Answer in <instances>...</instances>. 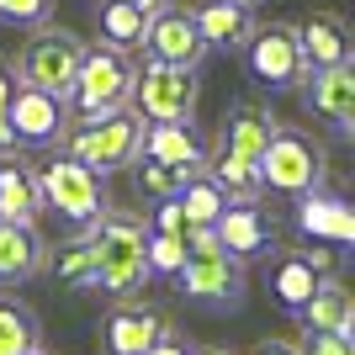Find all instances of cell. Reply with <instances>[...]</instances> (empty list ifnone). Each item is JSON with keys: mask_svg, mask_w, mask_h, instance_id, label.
Listing matches in <instances>:
<instances>
[{"mask_svg": "<svg viewBox=\"0 0 355 355\" xmlns=\"http://www.w3.org/2000/svg\"><path fill=\"white\" fill-rule=\"evenodd\" d=\"M148 223L133 212H101V223H90V292H101L106 302H122V297H138L154 270H148L144 254Z\"/></svg>", "mask_w": 355, "mask_h": 355, "instance_id": "6da1fadb", "label": "cell"}, {"mask_svg": "<svg viewBox=\"0 0 355 355\" xmlns=\"http://www.w3.org/2000/svg\"><path fill=\"white\" fill-rule=\"evenodd\" d=\"M170 282H175V292L186 297V302H196V308L234 313L239 302H244V260H234V254L223 250L212 228H191V234H186V260H180V270Z\"/></svg>", "mask_w": 355, "mask_h": 355, "instance_id": "7a4b0ae2", "label": "cell"}, {"mask_svg": "<svg viewBox=\"0 0 355 355\" xmlns=\"http://www.w3.org/2000/svg\"><path fill=\"white\" fill-rule=\"evenodd\" d=\"M59 144H64V154H74L80 164H90L106 180L112 170H128L138 159V148H144V117H138L133 106L106 112V117H69Z\"/></svg>", "mask_w": 355, "mask_h": 355, "instance_id": "3957f363", "label": "cell"}, {"mask_svg": "<svg viewBox=\"0 0 355 355\" xmlns=\"http://www.w3.org/2000/svg\"><path fill=\"white\" fill-rule=\"evenodd\" d=\"M37 196H43V212L69 223L74 234L101 223V212H106V180L90 164H80L74 154H64V148L48 164H37Z\"/></svg>", "mask_w": 355, "mask_h": 355, "instance_id": "277c9868", "label": "cell"}, {"mask_svg": "<svg viewBox=\"0 0 355 355\" xmlns=\"http://www.w3.org/2000/svg\"><path fill=\"white\" fill-rule=\"evenodd\" d=\"M133 96V59L112 43H85V59L74 69V85L64 96L69 117H106V112H122Z\"/></svg>", "mask_w": 355, "mask_h": 355, "instance_id": "5b68a950", "label": "cell"}, {"mask_svg": "<svg viewBox=\"0 0 355 355\" xmlns=\"http://www.w3.org/2000/svg\"><path fill=\"white\" fill-rule=\"evenodd\" d=\"M329 180V148L318 144L313 133L302 128H276L260 154V186L266 191H282V196H302L313 186H324Z\"/></svg>", "mask_w": 355, "mask_h": 355, "instance_id": "8992f818", "label": "cell"}, {"mask_svg": "<svg viewBox=\"0 0 355 355\" xmlns=\"http://www.w3.org/2000/svg\"><path fill=\"white\" fill-rule=\"evenodd\" d=\"M80 59H85L80 32L43 21V27H32V37L21 43V53H16L11 69H16V80H21V85H37V90H48V96H69Z\"/></svg>", "mask_w": 355, "mask_h": 355, "instance_id": "52a82bcc", "label": "cell"}, {"mask_svg": "<svg viewBox=\"0 0 355 355\" xmlns=\"http://www.w3.org/2000/svg\"><path fill=\"white\" fill-rule=\"evenodd\" d=\"M196 69H180V64H159V59H144L133 64V106L144 122H191L196 117Z\"/></svg>", "mask_w": 355, "mask_h": 355, "instance_id": "ba28073f", "label": "cell"}, {"mask_svg": "<svg viewBox=\"0 0 355 355\" xmlns=\"http://www.w3.org/2000/svg\"><path fill=\"white\" fill-rule=\"evenodd\" d=\"M244 69H250V80L260 90H270V96H286V90L302 85V74H308V64H302V48H297V21H254V32L244 37Z\"/></svg>", "mask_w": 355, "mask_h": 355, "instance_id": "9c48e42d", "label": "cell"}, {"mask_svg": "<svg viewBox=\"0 0 355 355\" xmlns=\"http://www.w3.org/2000/svg\"><path fill=\"white\" fill-rule=\"evenodd\" d=\"M138 48H144V59L180 64V69H202V59L212 53V48L202 43L196 21H191V6H175V0L154 6V16H148L144 43H138Z\"/></svg>", "mask_w": 355, "mask_h": 355, "instance_id": "30bf717a", "label": "cell"}, {"mask_svg": "<svg viewBox=\"0 0 355 355\" xmlns=\"http://www.w3.org/2000/svg\"><path fill=\"white\" fill-rule=\"evenodd\" d=\"M297 90H302V106L313 117H324L334 128V138H355V59L308 69Z\"/></svg>", "mask_w": 355, "mask_h": 355, "instance_id": "8fae6325", "label": "cell"}, {"mask_svg": "<svg viewBox=\"0 0 355 355\" xmlns=\"http://www.w3.org/2000/svg\"><path fill=\"white\" fill-rule=\"evenodd\" d=\"M64 128H69L64 96H48V90L16 80V90H11V144L16 148H48V144L64 138Z\"/></svg>", "mask_w": 355, "mask_h": 355, "instance_id": "7c38bea8", "label": "cell"}, {"mask_svg": "<svg viewBox=\"0 0 355 355\" xmlns=\"http://www.w3.org/2000/svg\"><path fill=\"white\" fill-rule=\"evenodd\" d=\"M170 334V318H164L154 302H138V297H122L112 302L101 318V350L106 355H144L154 340Z\"/></svg>", "mask_w": 355, "mask_h": 355, "instance_id": "4fadbf2b", "label": "cell"}, {"mask_svg": "<svg viewBox=\"0 0 355 355\" xmlns=\"http://www.w3.org/2000/svg\"><path fill=\"white\" fill-rule=\"evenodd\" d=\"M292 202H297V228L313 244H329V250H350L355 244V212L340 191H329V180L302 191V196H292Z\"/></svg>", "mask_w": 355, "mask_h": 355, "instance_id": "5bb4252c", "label": "cell"}, {"mask_svg": "<svg viewBox=\"0 0 355 355\" xmlns=\"http://www.w3.org/2000/svg\"><path fill=\"white\" fill-rule=\"evenodd\" d=\"M329 270H334V250H329V244H324V250H286L282 260L270 266L266 282H270V297H276L286 313H297L313 297L318 276H329Z\"/></svg>", "mask_w": 355, "mask_h": 355, "instance_id": "9a60e30c", "label": "cell"}, {"mask_svg": "<svg viewBox=\"0 0 355 355\" xmlns=\"http://www.w3.org/2000/svg\"><path fill=\"white\" fill-rule=\"evenodd\" d=\"M276 128H282V122H276V112H270L266 101H234L228 112H223V122H218L212 148H228V154H239V159L260 164V154H266V144H270Z\"/></svg>", "mask_w": 355, "mask_h": 355, "instance_id": "2e32d148", "label": "cell"}, {"mask_svg": "<svg viewBox=\"0 0 355 355\" xmlns=\"http://www.w3.org/2000/svg\"><path fill=\"white\" fill-rule=\"evenodd\" d=\"M212 234H218V244L234 260H260V254L270 250V239H276V223L260 212V202H228V207L218 212V223H212Z\"/></svg>", "mask_w": 355, "mask_h": 355, "instance_id": "e0dca14e", "label": "cell"}, {"mask_svg": "<svg viewBox=\"0 0 355 355\" xmlns=\"http://www.w3.org/2000/svg\"><path fill=\"white\" fill-rule=\"evenodd\" d=\"M48 270V239L37 223L0 218V286H27Z\"/></svg>", "mask_w": 355, "mask_h": 355, "instance_id": "ac0fdd59", "label": "cell"}, {"mask_svg": "<svg viewBox=\"0 0 355 355\" xmlns=\"http://www.w3.org/2000/svg\"><path fill=\"white\" fill-rule=\"evenodd\" d=\"M191 21H196V32H202V43H207V48H218V53H239L244 37L254 32V6H244V0H196Z\"/></svg>", "mask_w": 355, "mask_h": 355, "instance_id": "d6986e66", "label": "cell"}, {"mask_svg": "<svg viewBox=\"0 0 355 355\" xmlns=\"http://www.w3.org/2000/svg\"><path fill=\"white\" fill-rule=\"evenodd\" d=\"M297 318H302L308 334H355V297H350V286H345L334 270L318 276V286H313V297L297 308Z\"/></svg>", "mask_w": 355, "mask_h": 355, "instance_id": "ffe728a7", "label": "cell"}, {"mask_svg": "<svg viewBox=\"0 0 355 355\" xmlns=\"http://www.w3.org/2000/svg\"><path fill=\"white\" fill-rule=\"evenodd\" d=\"M297 48H302L308 69H329V64H345L355 53L350 27H345L340 11H313L308 21H297Z\"/></svg>", "mask_w": 355, "mask_h": 355, "instance_id": "44dd1931", "label": "cell"}, {"mask_svg": "<svg viewBox=\"0 0 355 355\" xmlns=\"http://www.w3.org/2000/svg\"><path fill=\"white\" fill-rule=\"evenodd\" d=\"M144 159H159V164H175V170H202V154L207 148L196 144L191 122H144Z\"/></svg>", "mask_w": 355, "mask_h": 355, "instance_id": "7402d4cb", "label": "cell"}, {"mask_svg": "<svg viewBox=\"0 0 355 355\" xmlns=\"http://www.w3.org/2000/svg\"><path fill=\"white\" fill-rule=\"evenodd\" d=\"M0 218L11 223H37L43 218V196H37V170L27 159H0Z\"/></svg>", "mask_w": 355, "mask_h": 355, "instance_id": "603a6c76", "label": "cell"}, {"mask_svg": "<svg viewBox=\"0 0 355 355\" xmlns=\"http://www.w3.org/2000/svg\"><path fill=\"white\" fill-rule=\"evenodd\" d=\"M148 16H154V6H138V0H101V6H96V27H101V43L122 48V53H133V48L144 43Z\"/></svg>", "mask_w": 355, "mask_h": 355, "instance_id": "cb8c5ba5", "label": "cell"}, {"mask_svg": "<svg viewBox=\"0 0 355 355\" xmlns=\"http://www.w3.org/2000/svg\"><path fill=\"white\" fill-rule=\"evenodd\" d=\"M202 170L223 186L228 202H260V191H266V186H260V164L239 159V154H228V148H207V154H202Z\"/></svg>", "mask_w": 355, "mask_h": 355, "instance_id": "d4e9b609", "label": "cell"}, {"mask_svg": "<svg viewBox=\"0 0 355 355\" xmlns=\"http://www.w3.org/2000/svg\"><path fill=\"white\" fill-rule=\"evenodd\" d=\"M175 207H180V218H186V228H212L218 212L228 207V196H223V186L207 175V170H191L186 186L175 191Z\"/></svg>", "mask_w": 355, "mask_h": 355, "instance_id": "484cf974", "label": "cell"}, {"mask_svg": "<svg viewBox=\"0 0 355 355\" xmlns=\"http://www.w3.org/2000/svg\"><path fill=\"white\" fill-rule=\"evenodd\" d=\"M43 345V324L21 297H0V355H32Z\"/></svg>", "mask_w": 355, "mask_h": 355, "instance_id": "4316f807", "label": "cell"}, {"mask_svg": "<svg viewBox=\"0 0 355 355\" xmlns=\"http://www.w3.org/2000/svg\"><path fill=\"white\" fill-rule=\"evenodd\" d=\"M128 170H133V186H138V196H144V202H170V196L186 186V175H191V170H175V164L144 159V154H138Z\"/></svg>", "mask_w": 355, "mask_h": 355, "instance_id": "83f0119b", "label": "cell"}, {"mask_svg": "<svg viewBox=\"0 0 355 355\" xmlns=\"http://www.w3.org/2000/svg\"><path fill=\"white\" fill-rule=\"evenodd\" d=\"M144 254H148V270H154V276H175L180 260H186V234H164V228H148Z\"/></svg>", "mask_w": 355, "mask_h": 355, "instance_id": "f1b7e54d", "label": "cell"}, {"mask_svg": "<svg viewBox=\"0 0 355 355\" xmlns=\"http://www.w3.org/2000/svg\"><path fill=\"white\" fill-rule=\"evenodd\" d=\"M59 282L90 292V228H80V234L59 250Z\"/></svg>", "mask_w": 355, "mask_h": 355, "instance_id": "f546056e", "label": "cell"}, {"mask_svg": "<svg viewBox=\"0 0 355 355\" xmlns=\"http://www.w3.org/2000/svg\"><path fill=\"white\" fill-rule=\"evenodd\" d=\"M53 6L59 0H0V27H43L53 21Z\"/></svg>", "mask_w": 355, "mask_h": 355, "instance_id": "4dcf8cb0", "label": "cell"}, {"mask_svg": "<svg viewBox=\"0 0 355 355\" xmlns=\"http://www.w3.org/2000/svg\"><path fill=\"white\" fill-rule=\"evenodd\" d=\"M11 90H16V69L11 59H0V154H11Z\"/></svg>", "mask_w": 355, "mask_h": 355, "instance_id": "1f68e13d", "label": "cell"}, {"mask_svg": "<svg viewBox=\"0 0 355 355\" xmlns=\"http://www.w3.org/2000/svg\"><path fill=\"white\" fill-rule=\"evenodd\" d=\"M302 355H355V345H350V334H308L302 329Z\"/></svg>", "mask_w": 355, "mask_h": 355, "instance_id": "d6a6232c", "label": "cell"}, {"mask_svg": "<svg viewBox=\"0 0 355 355\" xmlns=\"http://www.w3.org/2000/svg\"><path fill=\"white\" fill-rule=\"evenodd\" d=\"M144 355H191V345H186V340L175 334V329H170V334H164V340H154Z\"/></svg>", "mask_w": 355, "mask_h": 355, "instance_id": "836d02e7", "label": "cell"}, {"mask_svg": "<svg viewBox=\"0 0 355 355\" xmlns=\"http://www.w3.org/2000/svg\"><path fill=\"white\" fill-rule=\"evenodd\" d=\"M250 355H302V345H297V340H276V334H270V340H260Z\"/></svg>", "mask_w": 355, "mask_h": 355, "instance_id": "e575fe53", "label": "cell"}, {"mask_svg": "<svg viewBox=\"0 0 355 355\" xmlns=\"http://www.w3.org/2000/svg\"><path fill=\"white\" fill-rule=\"evenodd\" d=\"M191 355H239V350H223V345H196Z\"/></svg>", "mask_w": 355, "mask_h": 355, "instance_id": "d590c367", "label": "cell"}, {"mask_svg": "<svg viewBox=\"0 0 355 355\" xmlns=\"http://www.w3.org/2000/svg\"><path fill=\"white\" fill-rule=\"evenodd\" d=\"M138 6H164V0H138Z\"/></svg>", "mask_w": 355, "mask_h": 355, "instance_id": "8d00e7d4", "label": "cell"}, {"mask_svg": "<svg viewBox=\"0 0 355 355\" xmlns=\"http://www.w3.org/2000/svg\"><path fill=\"white\" fill-rule=\"evenodd\" d=\"M32 355H48V350H43V345H37V350H32Z\"/></svg>", "mask_w": 355, "mask_h": 355, "instance_id": "74e56055", "label": "cell"}, {"mask_svg": "<svg viewBox=\"0 0 355 355\" xmlns=\"http://www.w3.org/2000/svg\"><path fill=\"white\" fill-rule=\"evenodd\" d=\"M244 6H254V0H244Z\"/></svg>", "mask_w": 355, "mask_h": 355, "instance_id": "f35d334b", "label": "cell"}]
</instances>
